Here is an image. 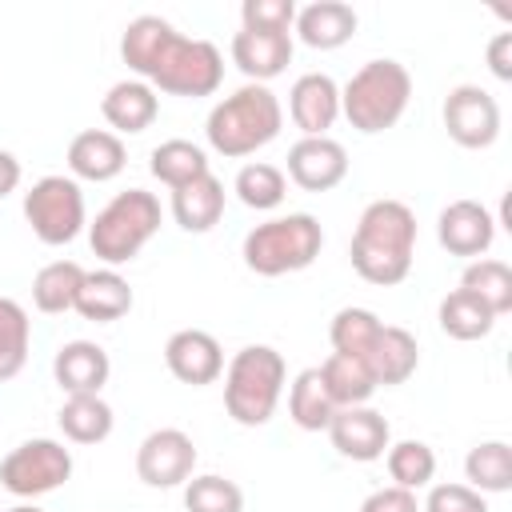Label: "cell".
Masks as SVG:
<instances>
[{"mask_svg":"<svg viewBox=\"0 0 512 512\" xmlns=\"http://www.w3.org/2000/svg\"><path fill=\"white\" fill-rule=\"evenodd\" d=\"M120 56L136 80L168 96H212L224 80V56L212 40L180 36L164 16H136L120 36Z\"/></svg>","mask_w":512,"mask_h":512,"instance_id":"1","label":"cell"},{"mask_svg":"<svg viewBox=\"0 0 512 512\" xmlns=\"http://www.w3.org/2000/svg\"><path fill=\"white\" fill-rule=\"evenodd\" d=\"M412 256H416V212L404 200H372L352 232L348 244V260L356 268L360 280L392 288L412 272Z\"/></svg>","mask_w":512,"mask_h":512,"instance_id":"2","label":"cell"},{"mask_svg":"<svg viewBox=\"0 0 512 512\" xmlns=\"http://www.w3.org/2000/svg\"><path fill=\"white\" fill-rule=\"evenodd\" d=\"M280 128H284V108H280L276 92L268 84H244L212 104L204 136H208L212 152H220L228 160H244V156L260 152L264 144H272L280 136Z\"/></svg>","mask_w":512,"mask_h":512,"instance_id":"3","label":"cell"},{"mask_svg":"<svg viewBox=\"0 0 512 512\" xmlns=\"http://www.w3.org/2000/svg\"><path fill=\"white\" fill-rule=\"evenodd\" d=\"M408 100H412V72L400 60L384 56V60L360 64L348 76V84L340 88V116L356 132L376 136L400 124V116L408 112Z\"/></svg>","mask_w":512,"mask_h":512,"instance_id":"4","label":"cell"},{"mask_svg":"<svg viewBox=\"0 0 512 512\" xmlns=\"http://www.w3.org/2000/svg\"><path fill=\"white\" fill-rule=\"evenodd\" d=\"M284 384H288L284 356L272 344H248L224 368V408L236 424L260 428L276 416Z\"/></svg>","mask_w":512,"mask_h":512,"instance_id":"5","label":"cell"},{"mask_svg":"<svg viewBox=\"0 0 512 512\" xmlns=\"http://www.w3.org/2000/svg\"><path fill=\"white\" fill-rule=\"evenodd\" d=\"M324 248V228L312 212H288V216H272L264 224H256L244 244L240 256L248 264V272L256 276H288L308 268Z\"/></svg>","mask_w":512,"mask_h":512,"instance_id":"6","label":"cell"},{"mask_svg":"<svg viewBox=\"0 0 512 512\" xmlns=\"http://www.w3.org/2000/svg\"><path fill=\"white\" fill-rule=\"evenodd\" d=\"M160 200L144 188H128V192H116L100 212L96 220L88 224V244L92 252L116 268V264H128L144 252V244L160 232Z\"/></svg>","mask_w":512,"mask_h":512,"instance_id":"7","label":"cell"},{"mask_svg":"<svg viewBox=\"0 0 512 512\" xmlns=\"http://www.w3.org/2000/svg\"><path fill=\"white\" fill-rule=\"evenodd\" d=\"M24 220L40 244H52V248L72 244L88 224L80 184L72 176H40L24 192Z\"/></svg>","mask_w":512,"mask_h":512,"instance_id":"8","label":"cell"},{"mask_svg":"<svg viewBox=\"0 0 512 512\" xmlns=\"http://www.w3.org/2000/svg\"><path fill=\"white\" fill-rule=\"evenodd\" d=\"M68 476H72V452L60 440H48V436L16 444L0 460V484L20 500L48 496L60 484H68Z\"/></svg>","mask_w":512,"mask_h":512,"instance_id":"9","label":"cell"},{"mask_svg":"<svg viewBox=\"0 0 512 512\" xmlns=\"http://www.w3.org/2000/svg\"><path fill=\"white\" fill-rule=\"evenodd\" d=\"M444 128L460 148H488L500 136V104L480 84H456L444 96Z\"/></svg>","mask_w":512,"mask_h":512,"instance_id":"10","label":"cell"},{"mask_svg":"<svg viewBox=\"0 0 512 512\" xmlns=\"http://www.w3.org/2000/svg\"><path fill=\"white\" fill-rule=\"evenodd\" d=\"M196 472V444L180 428H156L136 448V476L148 488H176Z\"/></svg>","mask_w":512,"mask_h":512,"instance_id":"11","label":"cell"},{"mask_svg":"<svg viewBox=\"0 0 512 512\" xmlns=\"http://www.w3.org/2000/svg\"><path fill=\"white\" fill-rule=\"evenodd\" d=\"M328 440L332 448L344 456V460H356V464H372L388 452L392 444V424L368 408V404H352V408H336V416L328 420Z\"/></svg>","mask_w":512,"mask_h":512,"instance_id":"12","label":"cell"},{"mask_svg":"<svg viewBox=\"0 0 512 512\" xmlns=\"http://www.w3.org/2000/svg\"><path fill=\"white\" fill-rule=\"evenodd\" d=\"M284 176L304 192H328L348 176V152L332 136H300L288 148V172Z\"/></svg>","mask_w":512,"mask_h":512,"instance_id":"13","label":"cell"},{"mask_svg":"<svg viewBox=\"0 0 512 512\" xmlns=\"http://www.w3.org/2000/svg\"><path fill=\"white\" fill-rule=\"evenodd\" d=\"M164 364L180 384L204 388V384H216L224 376V348L204 328H180L164 344Z\"/></svg>","mask_w":512,"mask_h":512,"instance_id":"14","label":"cell"},{"mask_svg":"<svg viewBox=\"0 0 512 512\" xmlns=\"http://www.w3.org/2000/svg\"><path fill=\"white\" fill-rule=\"evenodd\" d=\"M436 240L452 256L480 260L492 248V240H496V216L480 200H452L436 216Z\"/></svg>","mask_w":512,"mask_h":512,"instance_id":"15","label":"cell"},{"mask_svg":"<svg viewBox=\"0 0 512 512\" xmlns=\"http://www.w3.org/2000/svg\"><path fill=\"white\" fill-rule=\"evenodd\" d=\"M288 116L304 136H328V128L340 120V84L328 72L296 76L288 92Z\"/></svg>","mask_w":512,"mask_h":512,"instance_id":"16","label":"cell"},{"mask_svg":"<svg viewBox=\"0 0 512 512\" xmlns=\"http://www.w3.org/2000/svg\"><path fill=\"white\" fill-rule=\"evenodd\" d=\"M52 376L64 396H100L112 376V360L96 340H68L52 356Z\"/></svg>","mask_w":512,"mask_h":512,"instance_id":"17","label":"cell"},{"mask_svg":"<svg viewBox=\"0 0 512 512\" xmlns=\"http://www.w3.org/2000/svg\"><path fill=\"white\" fill-rule=\"evenodd\" d=\"M292 32H252L240 28L232 36V64L248 76V84H268L292 64Z\"/></svg>","mask_w":512,"mask_h":512,"instance_id":"18","label":"cell"},{"mask_svg":"<svg viewBox=\"0 0 512 512\" xmlns=\"http://www.w3.org/2000/svg\"><path fill=\"white\" fill-rule=\"evenodd\" d=\"M124 164H128V148L108 128H84L68 144V172H72V180L104 184V180H116L124 172Z\"/></svg>","mask_w":512,"mask_h":512,"instance_id":"19","label":"cell"},{"mask_svg":"<svg viewBox=\"0 0 512 512\" xmlns=\"http://www.w3.org/2000/svg\"><path fill=\"white\" fill-rule=\"evenodd\" d=\"M100 116L108 120V132H116V136H140L144 128L156 124L160 96L144 80H116L104 92V100H100Z\"/></svg>","mask_w":512,"mask_h":512,"instance_id":"20","label":"cell"},{"mask_svg":"<svg viewBox=\"0 0 512 512\" xmlns=\"http://www.w3.org/2000/svg\"><path fill=\"white\" fill-rule=\"evenodd\" d=\"M356 8L344 4V0H316V4H304L296 8V24L292 32L300 36V44L316 48V52H332V48H344L352 36H356Z\"/></svg>","mask_w":512,"mask_h":512,"instance_id":"21","label":"cell"},{"mask_svg":"<svg viewBox=\"0 0 512 512\" xmlns=\"http://www.w3.org/2000/svg\"><path fill=\"white\" fill-rule=\"evenodd\" d=\"M132 284L116 272V268H96V272H84V284L76 292V312L84 320H96V324H112L120 316L132 312Z\"/></svg>","mask_w":512,"mask_h":512,"instance_id":"22","label":"cell"},{"mask_svg":"<svg viewBox=\"0 0 512 512\" xmlns=\"http://www.w3.org/2000/svg\"><path fill=\"white\" fill-rule=\"evenodd\" d=\"M364 364L372 368V376H376L380 388H396V384H404V380L416 372V364H420L416 336H412L408 328H400V324H384Z\"/></svg>","mask_w":512,"mask_h":512,"instance_id":"23","label":"cell"},{"mask_svg":"<svg viewBox=\"0 0 512 512\" xmlns=\"http://www.w3.org/2000/svg\"><path fill=\"white\" fill-rule=\"evenodd\" d=\"M172 216L184 232H212L224 216V184L208 172L184 188H172Z\"/></svg>","mask_w":512,"mask_h":512,"instance_id":"24","label":"cell"},{"mask_svg":"<svg viewBox=\"0 0 512 512\" xmlns=\"http://www.w3.org/2000/svg\"><path fill=\"white\" fill-rule=\"evenodd\" d=\"M56 424L64 432V440L72 444H100L112 436V404L104 396H68L56 412Z\"/></svg>","mask_w":512,"mask_h":512,"instance_id":"25","label":"cell"},{"mask_svg":"<svg viewBox=\"0 0 512 512\" xmlns=\"http://www.w3.org/2000/svg\"><path fill=\"white\" fill-rule=\"evenodd\" d=\"M320 376H324V388L332 396L336 408H352V404H368L372 392L380 388L372 368L360 360V356H344V352H332L324 364H320Z\"/></svg>","mask_w":512,"mask_h":512,"instance_id":"26","label":"cell"},{"mask_svg":"<svg viewBox=\"0 0 512 512\" xmlns=\"http://www.w3.org/2000/svg\"><path fill=\"white\" fill-rule=\"evenodd\" d=\"M288 416L304 432H324L328 428V420L336 416V404H332V396L324 388L320 368H304V372L292 376V384H288Z\"/></svg>","mask_w":512,"mask_h":512,"instance_id":"27","label":"cell"},{"mask_svg":"<svg viewBox=\"0 0 512 512\" xmlns=\"http://www.w3.org/2000/svg\"><path fill=\"white\" fill-rule=\"evenodd\" d=\"M148 168L168 188H184V184H192V180H200V176L212 172L208 168V152L200 144H192V140H180V136L156 144L152 156H148Z\"/></svg>","mask_w":512,"mask_h":512,"instance_id":"28","label":"cell"},{"mask_svg":"<svg viewBox=\"0 0 512 512\" xmlns=\"http://www.w3.org/2000/svg\"><path fill=\"white\" fill-rule=\"evenodd\" d=\"M436 320H440V332L452 336V340H484L496 328V312L484 300H476L472 292H464V288H456V292H448L440 300Z\"/></svg>","mask_w":512,"mask_h":512,"instance_id":"29","label":"cell"},{"mask_svg":"<svg viewBox=\"0 0 512 512\" xmlns=\"http://www.w3.org/2000/svg\"><path fill=\"white\" fill-rule=\"evenodd\" d=\"M80 284H84V268L76 260H52L32 276V304L44 316H60L76 304Z\"/></svg>","mask_w":512,"mask_h":512,"instance_id":"30","label":"cell"},{"mask_svg":"<svg viewBox=\"0 0 512 512\" xmlns=\"http://www.w3.org/2000/svg\"><path fill=\"white\" fill-rule=\"evenodd\" d=\"M28 344H32V320L20 300L0 296V384L20 376L28 364Z\"/></svg>","mask_w":512,"mask_h":512,"instance_id":"31","label":"cell"},{"mask_svg":"<svg viewBox=\"0 0 512 512\" xmlns=\"http://www.w3.org/2000/svg\"><path fill=\"white\" fill-rule=\"evenodd\" d=\"M232 192L240 196V204H244V208L272 212V208H280V204H284V196H288V176H284V168H276V164L252 160V164H244V168L236 172Z\"/></svg>","mask_w":512,"mask_h":512,"instance_id":"32","label":"cell"},{"mask_svg":"<svg viewBox=\"0 0 512 512\" xmlns=\"http://www.w3.org/2000/svg\"><path fill=\"white\" fill-rule=\"evenodd\" d=\"M460 288L472 292L476 300H484L496 316L512 312V268L504 260H492V256H480L464 268L460 276Z\"/></svg>","mask_w":512,"mask_h":512,"instance_id":"33","label":"cell"},{"mask_svg":"<svg viewBox=\"0 0 512 512\" xmlns=\"http://www.w3.org/2000/svg\"><path fill=\"white\" fill-rule=\"evenodd\" d=\"M468 488L476 492H508L512 488V448L504 440H484L464 456Z\"/></svg>","mask_w":512,"mask_h":512,"instance_id":"34","label":"cell"},{"mask_svg":"<svg viewBox=\"0 0 512 512\" xmlns=\"http://www.w3.org/2000/svg\"><path fill=\"white\" fill-rule=\"evenodd\" d=\"M380 328H384V320H380L372 308H340V312L332 316V324H328V340H332L336 352L368 360V352H372Z\"/></svg>","mask_w":512,"mask_h":512,"instance_id":"35","label":"cell"},{"mask_svg":"<svg viewBox=\"0 0 512 512\" xmlns=\"http://www.w3.org/2000/svg\"><path fill=\"white\" fill-rule=\"evenodd\" d=\"M384 464H388V476L396 488H428L432 476H436V452L424 444V440H400V444H388L384 452Z\"/></svg>","mask_w":512,"mask_h":512,"instance_id":"36","label":"cell"},{"mask_svg":"<svg viewBox=\"0 0 512 512\" xmlns=\"http://www.w3.org/2000/svg\"><path fill=\"white\" fill-rule=\"evenodd\" d=\"M184 508L188 512H244V492L236 480L204 472L184 480Z\"/></svg>","mask_w":512,"mask_h":512,"instance_id":"37","label":"cell"},{"mask_svg":"<svg viewBox=\"0 0 512 512\" xmlns=\"http://www.w3.org/2000/svg\"><path fill=\"white\" fill-rule=\"evenodd\" d=\"M296 4L292 0H244L240 4V28L252 32H292Z\"/></svg>","mask_w":512,"mask_h":512,"instance_id":"38","label":"cell"},{"mask_svg":"<svg viewBox=\"0 0 512 512\" xmlns=\"http://www.w3.org/2000/svg\"><path fill=\"white\" fill-rule=\"evenodd\" d=\"M424 512H488V500L468 484H432Z\"/></svg>","mask_w":512,"mask_h":512,"instance_id":"39","label":"cell"},{"mask_svg":"<svg viewBox=\"0 0 512 512\" xmlns=\"http://www.w3.org/2000/svg\"><path fill=\"white\" fill-rule=\"evenodd\" d=\"M360 512H420V508H416V492L388 484V488H376V492L360 504Z\"/></svg>","mask_w":512,"mask_h":512,"instance_id":"40","label":"cell"},{"mask_svg":"<svg viewBox=\"0 0 512 512\" xmlns=\"http://www.w3.org/2000/svg\"><path fill=\"white\" fill-rule=\"evenodd\" d=\"M488 68L496 80H512V32H496L488 40Z\"/></svg>","mask_w":512,"mask_h":512,"instance_id":"41","label":"cell"},{"mask_svg":"<svg viewBox=\"0 0 512 512\" xmlns=\"http://www.w3.org/2000/svg\"><path fill=\"white\" fill-rule=\"evenodd\" d=\"M20 176H24L20 160H16L8 148H0V200H4V196H12V192L20 188Z\"/></svg>","mask_w":512,"mask_h":512,"instance_id":"42","label":"cell"},{"mask_svg":"<svg viewBox=\"0 0 512 512\" xmlns=\"http://www.w3.org/2000/svg\"><path fill=\"white\" fill-rule=\"evenodd\" d=\"M8 512H44V508H36V504H16V508H8Z\"/></svg>","mask_w":512,"mask_h":512,"instance_id":"43","label":"cell"}]
</instances>
